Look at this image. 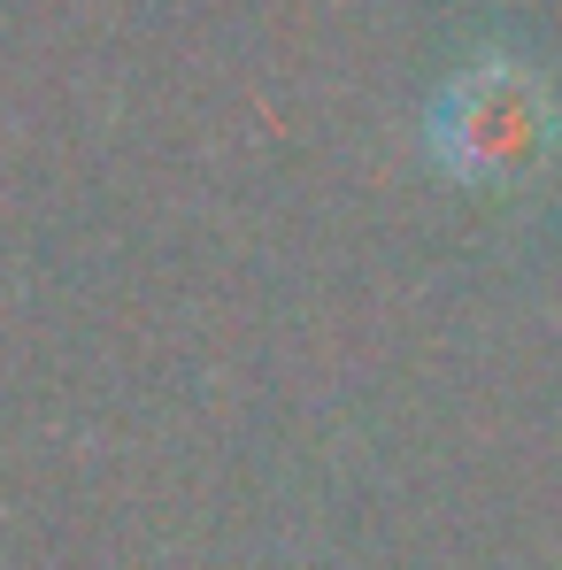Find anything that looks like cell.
I'll list each match as a JSON object with an SVG mask.
<instances>
[{"label":"cell","instance_id":"obj_1","mask_svg":"<svg viewBox=\"0 0 562 570\" xmlns=\"http://www.w3.org/2000/svg\"><path fill=\"white\" fill-rule=\"evenodd\" d=\"M440 139L463 155L470 170H501V163L532 155L540 147V86L524 70H509V62L470 70L447 94V108H440Z\"/></svg>","mask_w":562,"mask_h":570}]
</instances>
